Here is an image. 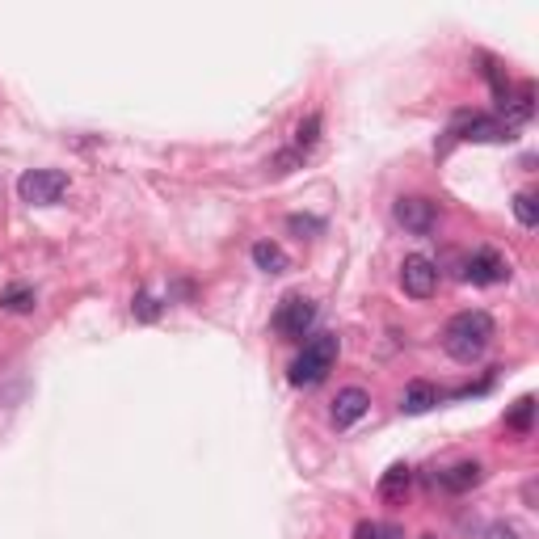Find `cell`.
I'll list each match as a JSON object with an SVG mask.
<instances>
[{
    "mask_svg": "<svg viewBox=\"0 0 539 539\" xmlns=\"http://www.w3.org/2000/svg\"><path fill=\"white\" fill-rule=\"evenodd\" d=\"M493 316L481 308H468L460 316L447 320V329H442V350L451 354L455 363H476L489 346H493Z\"/></svg>",
    "mask_w": 539,
    "mask_h": 539,
    "instance_id": "6da1fadb",
    "label": "cell"
},
{
    "mask_svg": "<svg viewBox=\"0 0 539 539\" xmlns=\"http://www.w3.org/2000/svg\"><path fill=\"white\" fill-rule=\"evenodd\" d=\"M337 350H341L337 333H316V337H308L304 341V350H299V358L291 363V371H286V379H291L295 388H316L320 379L333 371Z\"/></svg>",
    "mask_w": 539,
    "mask_h": 539,
    "instance_id": "7a4b0ae2",
    "label": "cell"
},
{
    "mask_svg": "<svg viewBox=\"0 0 539 539\" xmlns=\"http://www.w3.org/2000/svg\"><path fill=\"white\" fill-rule=\"evenodd\" d=\"M312 325H316V304L304 291H286L275 308V329L286 341H304L312 333Z\"/></svg>",
    "mask_w": 539,
    "mask_h": 539,
    "instance_id": "3957f363",
    "label": "cell"
},
{
    "mask_svg": "<svg viewBox=\"0 0 539 539\" xmlns=\"http://www.w3.org/2000/svg\"><path fill=\"white\" fill-rule=\"evenodd\" d=\"M17 194H22V202H30V207H56L67 194V173L64 169H26V173L17 177Z\"/></svg>",
    "mask_w": 539,
    "mask_h": 539,
    "instance_id": "277c9868",
    "label": "cell"
},
{
    "mask_svg": "<svg viewBox=\"0 0 539 539\" xmlns=\"http://www.w3.org/2000/svg\"><path fill=\"white\" fill-rule=\"evenodd\" d=\"M451 135L455 140H472V143H506V140H514V127H506L493 114H460L451 122Z\"/></svg>",
    "mask_w": 539,
    "mask_h": 539,
    "instance_id": "5b68a950",
    "label": "cell"
},
{
    "mask_svg": "<svg viewBox=\"0 0 539 539\" xmlns=\"http://www.w3.org/2000/svg\"><path fill=\"white\" fill-rule=\"evenodd\" d=\"M392 215H397V223L409 232V236H430V232L439 228V202L421 199V194H409V199H397Z\"/></svg>",
    "mask_w": 539,
    "mask_h": 539,
    "instance_id": "8992f818",
    "label": "cell"
},
{
    "mask_svg": "<svg viewBox=\"0 0 539 539\" xmlns=\"http://www.w3.org/2000/svg\"><path fill=\"white\" fill-rule=\"evenodd\" d=\"M400 286L413 299H430L439 291V262H430L426 254H409L400 262Z\"/></svg>",
    "mask_w": 539,
    "mask_h": 539,
    "instance_id": "52a82bcc",
    "label": "cell"
},
{
    "mask_svg": "<svg viewBox=\"0 0 539 539\" xmlns=\"http://www.w3.org/2000/svg\"><path fill=\"white\" fill-rule=\"evenodd\" d=\"M510 278V262L502 254H493V249H476L468 262H463V283L472 286H497Z\"/></svg>",
    "mask_w": 539,
    "mask_h": 539,
    "instance_id": "ba28073f",
    "label": "cell"
},
{
    "mask_svg": "<svg viewBox=\"0 0 539 539\" xmlns=\"http://www.w3.org/2000/svg\"><path fill=\"white\" fill-rule=\"evenodd\" d=\"M367 409H371V397H367L363 388H341L337 397H333V409H329V418L337 430H350L354 421L363 418Z\"/></svg>",
    "mask_w": 539,
    "mask_h": 539,
    "instance_id": "9c48e42d",
    "label": "cell"
},
{
    "mask_svg": "<svg viewBox=\"0 0 539 539\" xmlns=\"http://www.w3.org/2000/svg\"><path fill=\"white\" fill-rule=\"evenodd\" d=\"M481 481H484V468L476 460H463V463H451V468L434 472V484H442L447 493H468V489H476Z\"/></svg>",
    "mask_w": 539,
    "mask_h": 539,
    "instance_id": "30bf717a",
    "label": "cell"
},
{
    "mask_svg": "<svg viewBox=\"0 0 539 539\" xmlns=\"http://www.w3.org/2000/svg\"><path fill=\"white\" fill-rule=\"evenodd\" d=\"M439 388L426 384V379H413V384L405 388V397H400V413H409V418H418V413H430V409L439 405Z\"/></svg>",
    "mask_w": 539,
    "mask_h": 539,
    "instance_id": "8fae6325",
    "label": "cell"
},
{
    "mask_svg": "<svg viewBox=\"0 0 539 539\" xmlns=\"http://www.w3.org/2000/svg\"><path fill=\"white\" fill-rule=\"evenodd\" d=\"M249 257H254V265L262 270V275H286V270H291L286 249L283 244H275V241H257L254 249H249Z\"/></svg>",
    "mask_w": 539,
    "mask_h": 539,
    "instance_id": "7c38bea8",
    "label": "cell"
},
{
    "mask_svg": "<svg viewBox=\"0 0 539 539\" xmlns=\"http://www.w3.org/2000/svg\"><path fill=\"white\" fill-rule=\"evenodd\" d=\"M409 484H413V472H409L405 463H392L384 472V481H379V497H388V502H400V497L409 493Z\"/></svg>",
    "mask_w": 539,
    "mask_h": 539,
    "instance_id": "4fadbf2b",
    "label": "cell"
},
{
    "mask_svg": "<svg viewBox=\"0 0 539 539\" xmlns=\"http://www.w3.org/2000/svg\"><path fill=\"white\" fill-rule=\"evenodd\" d=\"M34 304H38V295H34V286L26 283H13L5 295H0V308L5 312H34Z\"/></svg>",
    "mask_w": 539,
    "mask_h": 539,
    "instance_id": "5bb4252c",
    "label": "cell"
},
{
    "mask_svg": "<svg viewBox=\"0 0 539 539\" xmlns=\"http://www.w3.org/2000/svg\"><path fill=\"white\" fill-rule=\"evenodd\" d=\"M514 220L523 223V228H535L539 223V199L531 190H518L514 194Z\"/></svg>",
    "mask_w": 539,
    "mask_h": 539,
    "instance_id": "9a60e30c",
    "label": "cell"
},
{
    "mask_svg": "<svg viewBox=\"0 0 539 539\" xmlns=\"http://www.w3.org/2000/svg\"><path fill=\"white\" fill-rule=\"evenodd\" d=\"M531 418H535V397H523L514 409L506 413V426L510 430H531Z\"/></svg>",
    "mask_w": 539,
    "mask_h": 539,
    "instance_id": "2e32d148",
    "label": "cell"
},
{
    "mask_svg": "<svg viewBox=\"0 0 539 539\" xmlns=\"http://www.w3.org/2000/svg\"><path fill=\"white\" fill-rule=\"evenodd\" d=\"M354 539H400L397 527H388V523H371V518H363L358 527H354Z\"/></svg>",
    "mask_w": 539,
    "mask_h": 539,
    "instance_id": "e0dca14e",
    "label": "cell"
},
{
    "mask_svg": "<svg viewBox=\"0 0 539 539\" xmlns=\"http://www.w3.org/2000/svg\"><path fill=\"white\" fill-rule=\"evenodd\" d=\"M135 316H140V320H156V316H161V304H156L148 291H140V299H135Z\"/></svg>",
    "mask_w": 539,
    "mask_h": 539,
    "instance_id": "ac0fdd59",
    "label": "cell"
},
{
    "mask_svg": "<svg viewBox=\"0 0 539 539\" xmlns=\"http://www.w3.org/2000/svg\"><path fill=\"white\" fill-rule=\"evenodd\" d=\"M484 539H518V531L510 523H493V527L484 531Z\"/></svg>",
    "mask_w": 539,
    "mask_h": 539,
    "instance_id": "d6986e66",
    "label": "cell"
},
{
    "mask_svg": "<svg viewBox=\"0 0 539 539\" xmlns=\"http://www.w3.org/2000/svg\"><path fill=\"white\" fill-rule=\"evenodd\" d=\"M286 223H291L295 232H320V220H308V215H291Z\"/></svg>",
    "mask_w": 539,
    "mask_h": 539,
    "instance_id": "ffe728a7",
    "label": "cell"
},
{
    "mask_svg": "<svg viewBox=\"0 0 539 539\" xmlns=\"http://www.w3.org/2000/svg\"><path fill=\"white\" fill-rule=\"evenodd\" d=\"M421 539H434V535H421Z\"/></svg>",
    "mask_w": 539,
    "mask_h": 539,
    "instance_id": "44dd1931",
    "label": "cell"
}]
</instances>
